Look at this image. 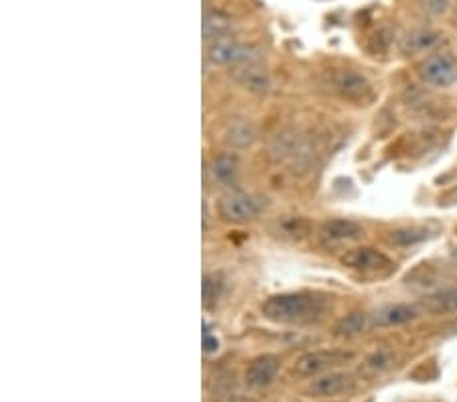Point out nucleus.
Here are the masks:
<instances>
[{"label": "nucleus", "instance_id": "f257e3e1", "mask_svg": "<svg viewBox=\"0 0 457 402\" xmlns=\"http://www.w3.org/2000/svg\"><path fill=\"white\" fill-rule=\"evenodd\" d=\"M326 311V298L313 293H283L266 298L262 315L274 323H309Z\"/></svg>", "mask_w": 457, "mask_h": 402}, {"label": "nucleus", "instance_id": "f03ea898", "mask_svg": "<svg viewBox=\"0 0 457 402\" xmlns=\"http://www.w3.org/2000/svg\"><path fill=\"white\" fill-rule=\"evenodd\" d=\"M208 57L216 65H256L261 61V51L236 41L222 39L209 45Z\"/></svg>", "mask_w": 457, "mask_h": 402}, {"label": "nucleus", "instance_id": "7ed1b4c3", "mask_svg": "<svg viewBox=\"0 0 457 402\" xmlns=\"http://www.w3.org/2000/svg\"><path fill=\"white\" fill-rule=\"evenodd\" d=\"M341 264L348 266V268H352V271H358V273L364 274H386L394 268L392 260L386 254H382L376 248L370 246L348 250L341 256Z\"/></svg>", "mask_w": 457, "mask_h": 402}, {"label": "nucleus", "instance_id": "20e7f679", "mask_svg": "<svg viewBox=\"0 0 457 402\" xmlns=\"http://www.w3.org/2000/svg\"><path fill=\"white\" fill-rule=\"evenodd\" d=\"M329 84H331V90L336 91L338 96H341L343 100H350V102H356V104H366V102L372 100L370 84L358 71L338 69V71L331 74Z\"/></svg>", "mask_w": 457, "mask_h": 402}, {"label": "nucleus", "instance_id": "39448f33", "mask_svg": "<svg viewBox=\"0 0 457 402\" xmlns=\"http://www.w3.org/2000/svg\"><path fill=\"white\" fill-rule=\"evenodd\" d=\"M273 153H276L278 161L287 163L293 167V171L307 169L313 156V149L299 134H283L276 139L273 146Z\"/></svg>", "mask_w": 457, "mask_h": 402}, {"label": "nucleus", "instance_id": "423d86ee", "mask_svg": "<svg viewBox=\"0 0 457 402\" xmlns=\"http://www.w3.org/2000/svg\"><path fill=\"white\" fill-rule=\"evenodd\" d=\"M218 211H220L222 220L230 221V223H244V221L254 220L261 208L254 201V197L242 194V191H228L220 197Z\"/></svg>", "mask_w": 457, "mask_h": 402}, {"label": "nucleus", "instance_id": "0eeeda50", "mask_svg": "<svg viewBox=\"0 0 457 402\" xmlns=\"http://www.w3.org/2000/svg\"><path fill=\"white\" fill-rule=\"evenodd\" d=\"M352 358L353 353H350V351H309V353H303L297 360L295 372L299 376H315V374H321L329 368L341 366Z\"/></svg>", "mask_w": 457, "mask_h": 402}, {"label": "nucleus", "instance_id": "6e6552de", "mask_svg": "<svg viewBox=\"0 0 457 402\" xmlns=\"http://www.w3.org/2000/svg\"><path fill=\"white\" fill-rule=\"evenodd\" d=\"M421 78L435 88H449L457 81V64L447 55H431L421 64Z\"/></svg>", "mask_w": 457, "mask_h": 402}, {"label": "nucleus", "instance_id": "1a4fd4ad", "mask_svg": "<svg viewBox=\"0 0 457 402\" xmlns=\"http://www.w3.org/2000/svg\"><path fill=\"white\" fill-rule=\"evenodd\" d=\"M362 226L356 223L352 220H341V218H336V220H327L321 223L319 228V238L323 240V244H343V242H356L362 238Z\"/></svg>", "mask_w": 457, "mask_h": 402}, {"label": "nucleus", "instance_id": "9d476101", "mask_svg": "<svg viewBox=\"0 0 457 402\" xmlns=\"http://www.w3.org/2000/svg\"><path fill=\"white\" fill-rule=\"evenodd\" d=\"M278 368H281V362L276 356H271V353H264V356H258L250 362L248 370H246V382L252 388H264L273 382L276 374H278Z\"/></svg>", "mask_w": 457, "mask_h": 402}, {"label": "nucleus", "instance_id": "9b49d317", "mask_svg": "<svg viewBox=\"0 0 457 402\" xmlns=\"http://www.w3.org/2000/svg\"><path fill=\"white\" fill-rule=\"evenodd\" d=\"M234 79L242 88H246L252 94H261V96L268 94L273 88L271 76L256 65H242L240 69L234 71Z\"/></svg>", "mask_w": 457, "mask_h": 402}, {"label": "nucleus", "instance_id": "f8f14e48", "mask_svg": "<svg viewBox=\"0 0 457 402\" xmlns=\"http://www.w3.org/2000/svg\"><path fill=\"white\" fill-rule=\"evenodd\" d=\"M353 380L350 374H341V372H331L327 376L317 378L311 382L309 386V392L313 396H336V394H341L346 390L352 388Z\"/></svg>", "mask_w": 457, "mask_h": 402}, {"label": "nucleus", "instance_id": "ddd939ff", "mask_svg": "<svg viewBox=\"0 0 457 402\" xmlns=\"http://www.w3.org/2000/svg\"><path fill=\"white\" fill-rule=\"evenodd\" d=\"M417 317V309L405 305V303H396V305H386L374 313V323L380 327H394V325H403L413 321Z\"/></svg>", "mask_w": 457, "mask_h": 402}, {"label": "nucleus", "instance_id": "4468645a", "mask_svg": "<svg viewBox=\"0 0 457 402\" xmlns=\"http://www.w3.org/2000/svg\"><path fill=\"white\" fill-rule=\"evenodd\" d=\"M421 307L433 315H447L457 311V286H447L423 298Z\"/></svg>", "mask_w": 457, "mask_h": 402}, {"label": "nucleus", "instance_id": "2eb2a0df", "mask_svg": "<svg viewBox=\"0 0 457 402\" xmlns=\"http://www.w3.org/2000/svg\"><path fill=\"white\" fill-rule=\"evenodd\" d=\"M234 31V23L230 16H226L224 13L211 11L206 13L204 16V37L209 41H222L226 37H230Z\"/></svg>", "mask_w": 457, "mask_h": 402}, {"label": "nucleus", "instance_id": "dca6fc26", "mask_svg": "<svg viewBox=\"0 0 457 402\" xmlns=\"http://www.w3.org/2000/svg\"><path fill=\"white\" fill-rule=\"evenodd\" d=\"M211 177L220 185H234L238 179V159L234 155H220L211 161Z\"/></svg>", "mask_w": 457, "mask_h": 402}, {"label": "nucleus", "instance_id": "f3484780", "mask_svg": "<svg viewBox=\"0 0 457 402\" xmlns=\"http://www.w3.org/2000/svg\"><path fill=\"white\" fill-rule=\"evenodd\" d=\"M439 43V35L433 33V31H415L411 35H406L403 43H401V49L406 55H413V53H423L427 49H431Z\"/></svg>", "mask_w": 457, "mask_h": 402}, {"label": "nucleus", "instance_id": "a211bd4d", "mask_svg": "<svg viewBox=\"0 0 457 402\" xmlns=\"http://www.w3.org/2000/svg\"><path fill=\"white\" fill-rule=\"evenodd\" d=\"M256 141V129L250 122H236L226 134V143L236 149H244Z\"/></svg>", "mask_w": 457, "mask_h": 402}, {"label": "nucleus", "instance_id": "6ab92c4d", "mask_svg": "<svg viewBox=\"0 0 457 402\" xmlns=\"http://www.w3.org/2000/svg\"><path fill=\"white\" fill-rule=\"evenodd\" d=\"M364 313H350L348 317H343L340 323H338L336 333L338 336H358L360 331H364Z\"/></svg>", "mask_w": 457, "mask_h": 402}, {"label": "nucleus", "instance_id": "aec40b11", "mask_svg": "<svg viewBox=\"0 0 457 402\" xmlns=\"http://www.w3.org/2000/svg\"><path fill=\"white\" fill-rule=\"evenodd\" d=\"M425 238H427V232H425V230H418V228H403V230L392 232L391 236V240L396 246H411V244L423 242Z\"/></svg>", "mask_w": 457, "mask_h": 402}, {"label": "nucleus", "instance_id": "412c9836", "mask_svg": "<svg viewBox=\"0 0 457 402\" xmlns=\"http://www.w3.org/2000/svg\"><path fill=\"white\" fill-rule=\"evenodd\" d=\"M311 223L305 218H287L283 221V232L288 233L291 238H305L309 233Z\"/></svg>", "mask_w": 457, "mask_h": 402}, {"label": "nucleus", "instance_id": "4be33fe9", "mask_svg": "<svg viewBox=\"0 0 457 402\" xmlns=\"http://www.w3.org/2000/svg\"><path fill=\"white\" fill-rule=\"evenodd\" d=\"M222 293V283L216 276H206L204 278V303L211 305L214 301H218Z\"/></svg>", "mask_w": 457, "mask_h": 402}, {"label": "nucleus", "instance_id": "5701e85b", "mask_svg": "<svg viewBox=\"0 0 457 402\" xmlns=\"http://www.w3.org/2000/svg\"><path fill=\"white\" fill-rule=\"evenodd\" d=\"M423 4L425 11H429L431 14H443L449 6V0H418Z\"/></svg>", "mask_w": 457, "mask_h": 402}, {"label": "nucleus", "instance_id": "b1692460", "mask_svg": "<svg viewBox=\"0 0 457 402\" xmlns=\"http://www.w3.org/2000/svg\"><path fill=\"white\" fill-rule=\"evenodd\" d=\"M204 348H206V351H216L218 350V339L211 338L209 333H206V336H204Z\"/></svg>", "mask_w": 457, "mask_h": 402}, {"label": "nucleus", "instance_id": "393cba45", "mask_svg": "<svg viewBox=\"0 0 457 402\" xmlns=\"http://www.w3.org/2000/svg\"><path fill=\"white\" fill-rule=\"evenodd\" d=\"M453 258H456V260H457V250H456V252H453Z\"/></svg>", "mask_w": 457, "mask_h": 402}]
</instances>
